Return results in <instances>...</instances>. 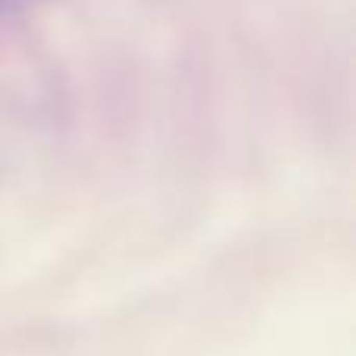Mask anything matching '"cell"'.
Returning a JSON list of instances; mask_svg holds the SVG:
<instances>
[{
    "label": "cell",
    "instance_id": "1",
    "mask_svg": "<svg viewBox=\"0 0 356 356\" xmlns=\"http://www.w3.org/2000/svg\"><path fill=\"white\" fill-rule=\"evenodd\" d=\"M41 3V0H0V19L3 16H16V13L29 10V6Z\"/></svg>",
    "mask_w": 356,
    "mask_h": 356
}]
</instances>
